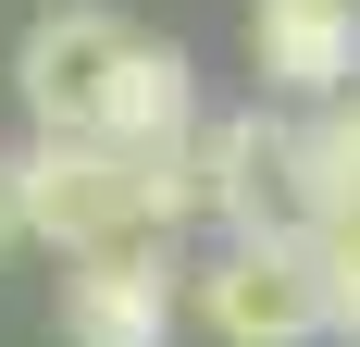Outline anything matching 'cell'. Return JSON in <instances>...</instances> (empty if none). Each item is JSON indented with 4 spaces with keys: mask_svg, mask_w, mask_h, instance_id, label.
Masks as SVG:
<instances>
[{
    "mask_svg": "<svg viewBox=\"0 0 360 347\" xmlns=\"http://www.w3.org/2000/svg\"><path fill=\"white\" fill-rule=\"evenodd\" d=\"M13 162V211H25V248L50 261H149V273H174L186 261V211H174V174L124 162L112 137H25L0 149Z\"/></svg>",
    "mask_w": 360,
    "mask_h": 347,
    "instance_id": "cell-1",
    "label": "cell"
},
{
    "mask_svg": "<svg viewBox=\"0 0 360 347\" xmlns=\"http://www.w3.org/2000/svg\"><path fill=\"white\" fill-rule=\"evenodd\" d=\"M174 211L212 223V236H298L311 223V149H298V112L249 100V112H212L174 162Z\"/></svg>",
    "mask_w": 360,
    "mask_h": 347,
    "instance_id": "cell-2",
    "label": "cell"
},
{
    "mask_svg": "<svg viewBox=\"0 0 360 347\" xmlns=\"http://www.w3.org/2000/svg\"><path fill=\"white\" fill-rule=\"evenodd\" d=\"M149 25L112 13V0H50L25 37H13V100H25V137H112V100L137 74Z\"/></svg>",
    "mask_w": 360,
    "mask_h": 347,
    "instance_id": "cell-3",
    "label": "cell"
},
{
    "mask_svg": "<svg viewBox=\"0 0 360 347\" xmlns=\"http://www.w3.org/2000/svg\"><path fill=\"white\" fill-rule=\"evenodd\" d=\"M174 298H186V322H199L212 347H335L323 273H311L298 236H212L174 273Z\"/></svg>",
    "mask_w": 360,
    "mask_h": 347,
    "instance_id": "cell-4",
    "label": "cell"
},
{
    "mask_svg": "<svg viewBox=\"0 0 360 347\" xmlns=\"http://www.w3.org/2000/svg\"><path fill=\"white\" fill-rule=\"evenodd\" d=\"M236 37L274 112H323L360 87V0H236Z\"/></svg>",
    "mask_w": 360,
    "mask_h": 347,
    "instance_id": "cell-5",
    "label": "cell"
},
{
    "mask_svg": "<svg viewBox=\"0 0 360 347\" xmlns=\"http://www.w3.org/2000/svg\"><path fill=\"white\" fill-rule=\"evenodd\" d=\"M174 273H149V261H75L63 273V347H174V322H186Z\"/></svg>",
    "mask_w": 360,
    "mask_h": 347,
    "instance_id": "cell-6",
    "label": "cell"
},
{
    "mask_svg": "<svg viewBox=\"0 0 360 347\" xmlns=\"http://www.w3.org/2000/svg\"><path fill=\"white\" fill-rule=\"evenodd\" d=\"M199 124H212L199 63H186L174 37H149V50H137V74H124V100H112V149H124V162H149V174H174Z\"/></svg>",
    "mask_w": 360,
    "mask_h": 347,
    "instance_id": "cell-7",
    "label": "cell"
},
{
    "mask_svg": "<svg viewBox=\"0 0 360 347\" xmlns=\"http://www.w3.org/2000/svg\"><path fill=\"white\" fill-rule=\"evenodd\" d=\"M298 248H311V273H323V322H335V347H360V186L311 211V223H298Z\"/></svg>",
    "mask_w": 360,
    "mask_h": 347,
    "instance_id": "cell-8",
    "label": "cell"
},
{
    "mask_svg": "<svg viewBox=\"0 0 360 347\" xmlns=\"http://www.w3.org/2000/svg\"><path fill=\"white\" fill-rule=\"evenodd\" d=\"M298 149H311V211L348 199V186H360V87L323 100V112H298Z\"/></svg>",
    "mask_w": 360,
    "mask_h": 347,
    "instance_id": "cell-9",
    "label": "cell"
},
{
    "mask_svg": "<svg viewBox=\"0 0 360 347\" xmlns=\"http://www.w3.org/2000/svg\"><path fill=\"white\" fill-rule=\"evenodd\" d=\"M25 248V211H13V162H0V261Z\"/></svg>",
    "mask_w": 360,
    "mask_h": 347,
    "instance_id": "cell-10",
    "label": "cell"
}]
</instances>
